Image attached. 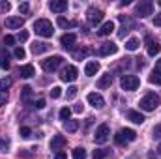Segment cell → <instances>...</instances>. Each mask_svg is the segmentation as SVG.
<instances>
[{
	"mask_svg": "<svg viewBox=\"0 0 161 159\" xmlns=\"http://www.w3.org/2000/svg\"><path fill=\"white\" fill-rule=\"evenodd\" d=\"M161 99L159 96H156L154 92H150V94H146L141 101H139V105H141V109L142 111H146V112H152V111H156L158 107H159Z\"/></svg>",
	"mask_w": 161,
	"mask_h": 159,
	"instance_id": "obj_1",
	"label": "cell"
},
{
	"mask_svg": "<svg viewBox=\"0 0 161 159\" xmlns=\"http://www.w3.org/2000/svg\"><path fill=\"white\" fill-rule=\"evenodd\" d=\"M34 30H36V34L41 36V38H51L54 34V28H53V25H51L49 19H38L34 23Z\"/></svg>",
	"mask_w": 161,
	"mask_h": 159,
	"instance_id": "obj_2",
	"label": "cell"
},
{
	"mask_svg": "<svg viewBox=\"0 0 161 159\" xmlns=\"http://www.w3.org/2000/svg\"><path fill=\"white\" fill-rule=\"evenodd\" d=\"M62 62H64V58H62L60 54H54V56H51V58L43 60V62H41V68H43V71L53 73V71H56V69L62 66Z\"/></svg>",
	"mask_w": 161,
	"mask_h": 159,
	"instance_id": "obj_3",
	"label": "cell"
},
{
	"mask_svg": "<svg viewBox=\"0 0 161 159\" xmlns=\"http://www.w3.org/2000/svg\"><path fill=\"white\" fill-rule=\"evenodd\" d=\"M120 86L124 90H127V92H133V90H137L141 86V79L137 75H122Z\"/></svg>",
	"mask_w": 161,
	"mask_h": 159,
	"instance_id": "obj_4",
	"label": "cell"
},
{
	"mask_svg": "<svg viewBox=\"0 0 161 159\" xmlns=\"http://www.w3.org/2000/svg\"><path fill=\"white\" fill-rule=\"evenodd\" d=\"M135 139H137V133H135L133 129H120V131L114 135V142L120 144V146H124L125 142H133Z\"/></svg>",
	"mask_w": 161,
	"mask_h": 159,
	"instance_id": "obj_5",
	"label": "cell"
},
{
	"mask_svg": "<svg viewBox=\"0 0 161 159\" xmlns=\"http://www.w3.org/2000/svg\"><path fill=\"white\" fill-rule=\"evenodd\" d=\"M109 135H111V129H109V125H107V123H101V125L96 129V135H94V140H96V144H105V142L109 140Z\"/></svg>",
	"mask_w": 161,
	"mask_h": 159,
	"instance_id": "obj_6",
	"label": "cell"
},
{
	"mask_svg": "<svg viewBox=\"0 0 161 159\" xmlns=\"http://www.w3.org/2000/svg\"><path fill=\"white\" fill-rule=\"evenodd\" d=\"M86 17H88V23L96 26V25H99V23L103 21V11H101L99 8H94V6H92V8H88Z\"/></svg>",
	"mask_w": 161,
	"mask_h": 159,
	"instance_id": "obj_7",
	"label": "cell"
},
{
	"mask_svg": "<svg viewBox=\"0 0 161 159\" xmlns=\"http://www.w3.org/2000/svg\"><path fill=\"white\" fill-rule=\"evenodd\" d=\"M77 75H79V71H77L75 66H66L60 71V79L64 80V82H73V80L77 79Z\"/></svg>",
	"mask_w": 161,
	"mask_h": 159,
	"instance_id": "obj_8",
	"label": "cell"
},
{
	"mask_svg": "<svg viewBox=\"0 0 161 159\" xmlns=\"http://www.w3.org/2000/svg\"><path fill=\"white\" fill-rule=\"evenodd\" d=\"M152 13H154V4L150 0H144L141 4H137V15L139 17H148Z\"/></svg>",
	"mask_w": 161,
	"mask_h": 159,
	"instance_id": "obj_9",
	"label": "cell"
},
{
	"mask_svg": "<svg viewBox=\"0 0 161 159\" xmlns=\"http://www.w3.org/2000/svg\"><path fill=\"white\" fill-rule=\"evenodd\" d=\"M86 101H88L94 109H103V107H105L103 96H101V94H96V92H90V94L86 96Z\"/></svg>",
	"mask_w": 161,
	"mask_h": 159,
	"instance_id": "obj_10",
	"label": "cell"
},
{
	"mask_svg": "<svg viewBox=\"0 0 161 159\" xmlns=\"http://www.w3.org/2000/svg\"><path fill=\"white\" fill-rule=\"evenodd\" d=\"M118 51V47L114 45V43H111V41H105V43H101L99 45V49H97V54L99 56H111V54H114Z\"/></svg>",
	"mask_w": 161,
	"mask_h": 159,
	"instance_id": "obj_11",
	"label": "cell"
},
{
	"mask_svg": "<svg viewBox=\"0 0 161 159\" xmlns=\"http://www.w3.org/2000/svg\"><path fill=\"white\" fill-rule=\"evenodd\" d=\"M49 8H51V11H54V13H64V11L68 9V2H66V0H51V2H49Z\"/></svg>",
	"mask_w": 161,
	"mask_h": 159,
	"instance_id": "obj_12",
	"label": "cell"
},
{
	"mask_svg": "<svg viewBox=\"0 0 161 159\" xmlns=\"http://www.w3.org/2000/svg\"><path fill=\"white\" fill-rule=\"evenodd\" d=\"M75 41H77V36H75V34H64V36L60 38V45L69 51V49H73Z\"/></svg>",
	"mask_w": 161,
	"mask_h": 159,
	"instance_id": "obj_13",
	"label": "cell"
},
{
	"mask_svg": "<svg viewBox=\"0 0 161 159\" xmlns=\"http://www.w3.org/2000/svg\"><path fill=\"white\" fill-rule=\"evenodd\" d=\"M146 51H148V54H150V56H156V54H159L161 47H159V43H158V41H154L150 36H148V38H146Z\"/></svg>",
	"mask_w": 161,
	"mask_h": 159,
	"instance_id": "obj_14",
	"label": "cell"
},
{
	"mask_svg": "<svg viewBox=\"0 0 161 159\" xmlns=\"http://www.w3.org/2000/svg\"><path fill=\"white\" fill-rule=\"evenodd\" d=\"M148 80L152 84H161V58L156 62V68H154V71H152V75H150Z\"/></svg>",
	"mask_w": 161,
	"mask_h": 159,
	"instance_id": "obj_15",
	"label": "cell"
},
{
	"mask_svg": "<svg viewBox=\"0 0 161 159\" xmlns=\"http://www.w3.org/2000/svg\"><path fill=\"white\" fill-rule=\"evenodd\" d=\"M19 75H21L23 79H30V77L36 75V69H34L32 64H26V66H21V68H19Z\"/></svg>",
	"mask_w": 161,
	"mask_h": 159,
	"instance_id": "obj_16",
	"label": "cell"
},
{
	"mask_svg": "<svg viewBox=\"0 0 161 159\" xmlns=\"http://www.w3.org/2000/svg\"><path fill=\"white\" fill-rule=\"evenodd\" d=\"M25 25V19H21V17H8L6 19V28H21Z\"/></svg>",
	"mask_w": 161,
	"mask_h": 159,
	"instance_id": "obj_17",
	"label": "cell"
},
{
	"mask_svg": "<svg viewBox=\"0 0 161 159\" xmlns=\"http://www.w3.org/2000/svg\"><path fill=\"white\" fill-rule=\"evenodd\" d=\"M64 146H66V137L54 135V137L51 139V150H60V148H64Z\"/></svg>",
	"mask_w": 161,
	"mask_h": 159,
	"instance_id": "obj_18",
	"label": "cell"
},
{
	"mask_svg": "<svg viewBox=\"0 0 161 159\" xmlns=\"http://www.w3.org/2000/svg\"><path fill=\"white\" fill-rule=\"evenodd\" d=\"M30 49H32L34 54H43V52L49 51V45H47L45 41H34V43L30 45Z\"/></svg>",
	"mask_w": 161,
	"mask_h": 159,
	"instance_id": "obj_19",
	"label": "cell"
},
{
	"mask_svg": "<svg viewBox=\"0 0 161 159\" xmlns=\"http://www.w3.org/2000/svg\"><path fill=\"white\" fill-rule=\"evenodd\" d=\"M97 88H101V90H105V88H111V84H113V75L111 73H105L103 77H99L97 79Z\"/></svg>",
	"mask_w": 161,
	"mask_h": 159,
	"instance_id": "obj_20",
	"label": "cell"
},
{
	"mask_svg": "<svg viewBox=\"0 0 161 159\" xmlns=\"http://www.w3.org/2000/svg\"><path fill=\"white\" fill-rule=\"evenodd\" d=\"M113 30H114V23H113V21H107V23H103V25L99 26L97 34H99V36H111Z\"/></svg>",
	"mask_w": 161,
	"mask_h": 159,
	"instance_id": "obj_21",
	"label": "cell"
},
{
	"mask_svg": "<svg viewBox=\"0 0 161 159\" xmlns=\"http://www.w3.org/2000/svg\"><path fill=\"white\" fill-rule=\"evenodd\" d=\"M97 71H99V64H97L96 60H90V62L86 64V68H84V73H86V77H94Z\"/></svg>",
	"mask_w": 161,
	"mask_h": 159,
	"instance_id": "obj_22",
	"label": "cell"
},
{
	"mask_svg": "<svg viewBox=\"0 0 161 159\" xmlns=\"http://www.w3.org/2000/svg\"><path fill=\"white\" fill-rule=\"evenodd\" d=\"M125 118L131 120L133 123H142V122H144V116H142L139 111H127V112H125Z\"/></svg>",
	"mask_w": 161,
	"mask_h": 159,
	"instance_id": "obj_23",
	"label": "cell"
},
{
	"mask_svg": "<svg viewBox=\"0 0 161 159\" xmlns=\"http://www.w3.org/2000/svg\"><path fill=\"white\" fill-rule=\"evenodd\" d=\"M30 97H32V88L30 86H23L21 88V101L26 103V105H32L30 103Z\"/></svg>",
	"mask_w": 161,
	"mask_h": 159,
	"instance_id": "obj_24",
	"label": "cell"
},
{
	"mask_svg": "<svg viewBox=\"0 0 161 159\" xmlns=\"http://www.w3.org/2000/svg\"><path fill=\"white\" fill-rule=\"evenodd\" d=\"M0 68L2 69H9V54L4 49H0Z\"/></svg>",
	"mask_w": 161,
	"mask_h": 159,
	"instance_id": "obj_25",
	"label": "cell"
},
{
	"mask_svg": "<svg viewBox=\"0 0 161 159\" xmlns=\"http://www.w3.org/2000/svg\"><path fill=\"white\" fill-rule=\"evenodd\" d=\"M64 125H66V131H69V133L79 129V122L77 120H68V122H64Z\"/></svg>",
	"mask_w": 161,
	"mask_h": 159,
	"instance_id": "obj_26",
	"label": "cell"
},
{
	"mask_svg": "<svg viewBox=\"0 0 161 159\" xmlns=\"http://www.w3.org/2000/svg\"><path fill=\"white\" fill-rule=\"evenodd\" d=\"M90 52H92V49H80V51H75V52H73V58H75V60H82V58H86Z\"/></svg>",
	"mask_w": 161,
	"mask_h": 159,
	"instance_id": "obj_27",
	"label": "cell"
},
{
	"mask_svg": "<svg viewBox=\"0 0 161 159\" xmlns=\"http://www.w3.org/2000/svg\"><path fill=\"white\" fill-rule=\"evenodd\" d=\"M139 45H141V43H139L137 38H131V40L125 41V49H127V51H137V49H139Z\"/></svg>",
	"mask_w": 161,
	"mask_h": 159,
	"instance_id": "obj_28",
	"label": "cell"
},
{
	"mask_svg": "<svg viewBox=\"0 0 161 159\" xmlns=\"http://www.w3.org/2000/svg\"><path fill=\"white\" fill-rule=\"evenodd\" d=\"M58 116H60V120L68 122L69 116H71V109H69V107H62V109H60V112H58Z\"/></svg>",
	"mask_w": 161,
	"mask_h": 159,
	"instance_id": "obj_29",
	"label": "cell"
},
{
	"mask_svg": "<svg viewBox=\"0 0 161 159\" xmlns=\"http://www.w3.org/2000/svg\"><path fill=\"white\" fill-rule=\"evenodd\" d=\"M73 159H86V150L80 148V146H77V148L73 150Z\"/></svg>",
	"mask_w": 161,
	"mask_h": 159,
	"instance_id": "obj_30",
	"label": "cell"
},
{
	"mask_svg": "<svg viewBox=\"0 0 161 159\" xmlns=\"http://www.w3.org/2000/svg\"><path fill=\"white\" fill-rule=\"evenodd\" d=\"M58 26H62V28H71V26H75V23H71V21H68V19H64V17H58Z\"/></svg>",
	"mask_w": 161,
	"mask_h": 159,
	"instance_id": "obj_31",
	"label": "cell"
},
{
	"mask_svg": "<svg viewBox=\"0 0 161 159\" xmlns=\"http://www.w3.org/2000/svg\"><path fill=\"white\" fill-rule=\"evenodd\" d=\"M109 156V150H103V148H99V150H94V159H103Z\"/></svg>",
	"mask_w": 161,
	"mask_h": 159,
	"instance_id": "obj_32",
	"label": "cell"
},
{
	"mask_svg": "<svg viewBox=\"0 0 161 159\" xmlns=\"http://www.w3.org/2000/svg\"><path fill=\"white\" fill-rule=\"evenodd\" d=\"M60 96H62V88H60V86H53V88H51V97H53V99H58Z\"/></svg>",
	"mask_w": 161,
	"mask_h": 159,
	"instance_id": "obj_33",
	"label": "cell"
},
{
	"mask_svg": "<svg viewBox=\"0 0 161 159\" xmlns=\"http://www.w3.org/2000/svg\"><path fill=\"white\" fill-rule=\"evenodd\" d=\"M19 135H21L23 139H30V137H32V129H30V127H21V129H19Z\"/></svg>",
	"mask_w": 161,
	"mask_h": 159,
	"instance_id": "obj_34",
	"label": "cell"
},
{
	"mask_svg": "<svg viewBox=\"0 0 161 159\" xmlns=\"http://www.w3.org/2000/svg\"><path fill=\"white\" fill-rule=\"evenodd\" d=\"M13 54H15V58H19V60H23V58L26 56V52H25V49H23V47H15Z\"/></svg>",
	"mask_w": 161,
	"mask_h": 159,
	"instance_id": "obj_35",
	"label": "cell"
},
{
	"mask_svg": "<svg viewBox=\"0 0 161 159\" xmlns=\"http://www.w3.org/2000/svg\"><path fill=\"white\" fill-rule=\"evenodd\" d=\"M11 86V79H2L0 80V92H6Z\"/></svg>",
	"mask_w": 161,
	"mask_h": 159,
	"instance_id": "obj_36",
	"label": "cell"
},
{
	"mask_svg": "<svg viewBox=\"0 0 161 159\" xmlns=\"http://www.w3.org/2000/svg\"><path fill=\"white\" fill-rule=\"evenodd\" d=\"M9 9H11V4L6 2V0H2V2H0V13H8Z\"/></svg>",
	"mask_w": 161,
	"mask_h": 159,
	"instance_id": "obj_37",
	"label": "cell"
},
{
	"mask_svg": "<svg viewBox=\"0 0 161 159\" xmlns=\"http://www.w3.org/2000/svg\"><path fill=\"white\" fill-rule=\"evenodd\" d=\"M77 90H79L77 86H69V88H68V94H66V96H68L69 99H73V97L77 96Z\"/></svg>",
	"mask_w": 161,
	"mask_h": 159,
	"instance_id": "obj_38",
	"label": "cell"
},
{
	"mask_svg": "<svg viewBox=\"0 0 161 159\" xmlns=\"http://www.w3.org/2000/svg\"><path fill=\"white\" fill-rule=\"evenodd\" d=\"M32 107H34V109H43V107H45V99L40 97L38 101H34V103H32Z\"/></svg>",
	"mask_w": 161,
	"mask_h": 159,
	"instance_id": "obj_39",
	"label": "cell"
},
{
	"mask_svg": "<svg viewBox=\"0 0 161 159\" xmlns=\"http://www.w3.org/2000/svg\"><path fill=\"white\" fill-rule=\"evenodd\" d=\"M152 137H154V139H161V123L154 127V131H152Z\"/></svg>",
	"mask_w": 161,
	"mask_h": 159,
	"instance_id": "obj_40",
	"label": "cell"
},
{
	"mask_svg": "<svg viewBox=\"0 0 161 159\" xmlns=\"http://www.w3.org/2000/svg\"><path fill=\"white\" fill-rule=\"evenodd\" d=\"M17 40L19 41H26L28 40V32H26V30H21V32L17 34Z\"/></svg>",
	"mask_w": 161,
	"mask_h": 159,
	"instance_id": "obj_41",
	"label": "cell"
},
{
	"mask_svg": "<svg viewBox=\"0 0 161 159\" xmlns=\"http://www.w3.org/2000/svg\"><path fill=\"white\" fill-rule=\"evenodd\" d=\"M28 9H30V6H28L26 2H23V4H19V11H21V13H28Z\"/></svg>",
	"mask_w": 161,
	"mask_h": 159,
	"instance_id": "obj_42",
	"label": "cell"
},
{
	"mask_svg": "<svg viewBox=\"0 0 161 159\" xmlns=\"http://www.w3.org/2000/svg\"><path fill=\"white\" fill-rule=\"evenodd\" d=\"M8 101V92H0V105H6Z\"/></svg>",
	"mask_w": 161,
	"mask_h": 159,
	"instance_id": "obj_43",
	"label": "cell"
},
{
	"mask_svg": "<svg viewBox=\"0 0 161 159\" xmlns=\"http://www.w3.org/2000/svg\"><path fill=\"white\" fill-rule=\"evenodd\" d=\"M4 43H6V45H13V43H15V38H13V36H6V38H4Z\"/></svg>",
	"mask_w": 161,
	"mask_h": 159,
	"instance_id": "obj_44",
	"label": "cell"
},
{
	"mask_svg": "<svg viewBox=\"0 0 161 159\" xmlns=\"http://www.w3.org/2000/svg\"><path fill=\"white\" fill-rule=\"evenodd\" d=\"M154 26H161V13H158L154 17Z\"/></svg>",
	"mask_w": 161,
	"mask_h": 159,
	"instance_id": "obj_45",
	"label": "cell"
},
{
	"mask_svg": "<svg viewBox=\"0 0 161 159\" xmlns=\"http://www.w3.org/2000/svg\"><path fill=\"white\" fill-rule=\"evenodd\" d=\"M6 148H8V142L4 139H0V152H6Z\"/></svg>",
	"mask_w": 161,
	"mask_h": 159,
	"instance_id": "obj_46",
	"label": "cell"
},
{
	"mask_svg": "<svg viewBox=\"0 0 161 159\" xmlns=\"http://www.w3.org/2000/svg\"><path fill=\"white\" fill-rule=\"evenodd\" d=\"M54 159H68V156H66V152H56Z\"/></svg>",
	"mask_w": 161,
	"mask_h": 159,
	"instance_id": "obj_47",
	"label": "cell"
},
{
	"mask_svg": "<svg viewBox=\"0 0 161 159\" xmlns=\"http://www.w3.org/2000/svg\"><path fill=\"white\" fill-rule=\"evenodd\" d=\"M82 109H84V107H82V105H75V107H73V111H75V112H82Z\"/></svg>",
	"mask_w": 161,
	"mask_h": 159,
	"instance_id": "obj_48",
	"label": "cell"
},
{
	"mask_svg": "<svg viewBox=\"0 0 161 159\" xmlns=\"http://www.w3.org/2000/svg\"><path fill=\"white\" fill-rule=\"evenodd\" d=\"M148 157H150V159H158V157H156V156H154V154H150V156H148Z\"/></svg>",
	"mask_w": 161,
	"mask_h": 159,
	"instance_id": "obj_49",
	"label": "cell"
},
{
	"mask_svg": "<svg viewBox=\"0 0 161 159\" xmlns=\"http://www.w3.org/2000/svg\"><path fill=\"white\" fill-rule=\"evenodd\" d=\"M158 152H159V154H161V144H159V146H158Z\"/></svg>",
	"mask_w": 161,
	"mask_h": 159,
	"instance_id": "obj_50",
	"label": "cell"
},
{
	"mask_svg": "<svg viewBox=\"0 0 161 159\" xmlns=\"http://www.w3.org/2000/svg\"><path fill=\"white\" fill-rule=\"evenodd\" d=\"M159 6H161V0H159Z\"/></svg>",
	"mask_w": 161,
	"mask_h": 159,
	"instance_id": "obj_51",
	"label": "cell"
}]
</instances>
